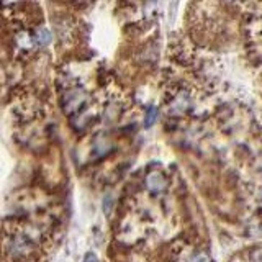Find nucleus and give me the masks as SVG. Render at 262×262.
I'll return each mask as SVG.
<instances>
[{
  "instance_id": "nucleus-4",
  "label": "nucleus",
  "mask_w": 262,
  "mask_h": 262,
  "mask_svg": "<svg viewBox=\"0 0 262 262\" xmlns=\"http://www.w3.org/2000/svg\"><path fill=\"white\" fill-rule=\"evenodd\" d=\"M111 205H113V200H111V197L108 195L107 198H103V211H105L107 215L111 211Z\"/></svg>"
},
{
  "instance_id": "nucleus-6",
  "label": "nucleus",
  "mask_w": 262,
  "mask_h": 262,
  "mask_svg": "<svg viewBox=\"0 0 262 262\" xmlns=\"http://www.w3.org/2000/svg\"><path fill=\"white\" fill-rule=\"evenodd\" d=\"M192 262H208V258L207 256H203V254H198L197 258H193Z\"/></svg>"
},
{
  "instance_id": "nucleus-5",
  "label": "nucleus",
  "mask_w": 262,
  "mask_h": 262,
  "mask_svg": "<svg viewBox=\"0 0 262 262\" xmlns=\"http://www.w3.org/2000/svg\"><path fill=\"white\" fill-rule=\"evenodd\" d=\"M82 262H98V259H97V256L93 253H87Z\"/></svg>"
},
{
  "instance_id": "nucleus-2",
  "label": "nucleus",
  "mask_w": 262,
  "mask_h": 262,
  "mask_svg": "<svg viewBox=\"0 0 262 262\" xmlns=\"http://www.w3.org/2000/svg\"><path fill=\"white\" fill-rule=\"evenodd\" d=\"M156 118H158V108H156V107H149L148 111H146V118H144V126L151 128L154 125Z\"/></svg>"
},
{
  "instance_id": "nucleus-1",
  "label": "nucleus",
  "mask_w": 262,
  "mask_h": 262,
  "mask_svg": "<svg viewBox=\"0 0 262 262\" xmlns=\"http://www.w3.org/2000/svg\"><path fill=\"white\" fill-rule=\"evenodd\" d=\"M164 185H166V182L159 174H153L148 177V187L151 188L153 192H161L164 188Z\"/></svg>"
},
{
  "instance_id": "nucleus-3",
  "label": "nucleus",
  "mask_w": 262,
  "mask_h": 262,
  "mask_svg": "<svg viewBox=\"0 0 262 262\" xmlns=\"http://www.w3.org/2000/svg\"><path fill=\"white\" fill-rule=\"evenodd\" d=\"M36 40L40 44H48L51 41V33H49V30H46V28H40L36 33Z\"/></svg>"
}]
</instances>
